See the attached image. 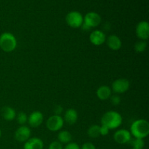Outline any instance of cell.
Returning <instances> with one entry per match:
<instances>
[{
  "label": "cell",
  "instance_id": "2",
  "mask_svg": "<svg viewBox=\"0 0 149 149\" xmlns=\"http://www.w3.org/2000/svg\"><path fill=\"white\" fill-rule=\"evenodd\" d=\"M122 123V117L119 113L110 111L105 113L101 119L102 125H104L109 130L119 127Z\"/></svg>",
  "mask_w": 149,
  "mask_h": 149
},
{
  "label": "cell",
  "instance_id": "3",
  "mask_svg": "<svg viewBox=\"0 0 149 149\" xmlns=\"http://www.w3.org/2000/svg\"><path fill=\"white\" fill-rule=\"evenodd\" d=\"M17 47V40L13 33L4 32L0 35V48L4 52H10Z\"/></svg>",
  "mask_w": 149,
  "mask_h": 149
},
{
  "label": "cell",
  "instance_id": "26",
  "mask_svg": "<svg viewBox=\"0 0 149 149\" xmlns=\"http://www.w3.org/2000/svg\"><path fill=\"white\" fill-rule=\"evenodd\" d=\"M109 132V129L108 127H106L104 125H102L100 126V135H103V136H105V135H108Z\"/></svg>",
  "mask_w": 149,
  "mask_h": 149
},
{
  "label": "cell",
  "instance_id": "17",
  "mask_svg": "<svg viewBox=\"0 0 149 149\" xmlns=\"http://www.w3.org/2000/svg\"><path fill=\"white\" fill-rule=\"evenodd\" d=\"M1 115L3 118L7 121H12L15 118L16 113L15 111L11 107L5 106L1 110Z\"/></svg>",
  "mask_w": 149,
  "mask_h": 149
},
{
  "label": "cell",
  "instance_id": "19",
  "mask_svg": "<svg viewBox=\"0 0 149 149\" xmlns=\"http://www.w3.org/2000/svg\"><path fill=\"white\" fill-rule=\"evenodd\" d=\"M87 134L89 137L92 138H97L100 135V126L98 125H92L87 130Z\"/></svg>",
  "mask_w": 149,
  "mask_h": 149
},
{
  "label": "cell",
  "instance_id": "13",
  "mask_svg": "<svg viewBox=\"0 0 149 149\" xmlns=\"http://www.w3.org/2000/svg\"><path fill=\"white\" fill-rule=\"evenodd\" d=\"M43 141L39 138H29L25 142L23 149H43Z\"/></svg>",
  "mask_w": 149,
  "mask_h": 149
},
{
  "label": "cell",
  "instance_id": "11",
  "mask_svg": "<svg viewBox=\"0 0 149 149\" xmlns=\"http://www.w3.org/2000/svg\"><path fill=\"white\" fill-rule=\"evenodd\" d=\"M106 40V34L102 31L95 30L93 31L90 35V41L92 44L95 46H100L103 45Z\"/></svg>",
  "mask_w": 149,
  "mask_h": 149
},
{
  "label": "cell",
  "instance_id": "30",
  "mask_svg": "<svg viewBox=\"0 0 149 149\" xmlns=\"http://www.w3.org/2000/svg\"><path fill=\"white\" fill-rule=\"evenodd\" d=\"M132 149H139V148H132Z\"/></svg>",
  "mask_w": 149,
  "mask_h": 149
},
{
  "label": "cell",
  "instance_id": "16",
  "mask_svg": "<svg viewBox=\"0 0 149 149\" xmlns=\"http://www.w3.org/2000/svg\"><path fill=\"white\" fill-rule=\"evenodd\" d=\"M96 94L100 100H106L110 98L111 95V90L108 86L103 85L97 89Z\"/></svg>",
  "mask_w": 149,
  "mask_h": 149
},
{
  "label": "cell",
  "instance_id": "12",
  "mask_svg": "<svg viewBox=\"0 0 149 149\" xmlns=\"http://www.w3.org/2000/svg\"><path fill=\"white\" fill-rule=\"evenodd\" d=\"M43 114L40 111H33L28 118V122L31 127H37L40 126L43 122Z\"/></svg>",
  "mask_w": 149,
  "mask_h": 149
},
{
  "label": "cell",
  "instance_id": "1",
  "mask_svg": "<svg viewBox=\"0 0 149 149\" xmlns=\"http://www.w3.org/2000/svg\"><path fill=\"white\" fill-rule=\"evenodd\" d=\"M130 133L135 138L143 139L149 134V123L145 119H138L132 124Z\"/></svg>",
  "mask_w": 149,
  "mask_h": 149
},
{
  "label": "cell",
  "instance_id": "25",
  "mask_svg": "<svg viewBox=\"0 0 149 149\" xmlns=\"http://www.w3.org/2000/svg\"><path fill=\"white\" fill-rule=\"evenodd\" d=\"M63 149H80V148L77 143H69L65 146Z\"/></svg>",
  "mask_w": 149,
  "mask_h": 149
},
{
  "label": "cell",
  "instance_id": "21",
  "mask_svg": "<svg viewBox=\"0 0 149 149\" xmlns=\"http://www.w3.org/2000/svg\"><path fill=\"white\" fill-rule=\"evenodd\" d=\"M147 48V43L146 41L141 40L139 42H136L135 45V50L137 52H145Z\"/></svg>",
  "mask_w": 149,
  "mask_h": 149
},
{
  "label": "cell",
  "instance_id": "18",
  "mask_svg": "<svg viewBox=\"0 0 149 149\" xmlns=\"http://www.w3.org/2000/svg\"><path fill=\"white\" fill-rule=\"evenodd\" d=\"M58 141L61 143H71V139H72V136H71V134L67 130H63L58 133Z\"/></svg>",
  "mask_w": 149,
  "mask_h": 149
},
{
  "label": "cell",
  "instance_id": "7",
  "mask_svg": "<svg viewBox=\"0 0 149 149\" xmlns=\"http://www.w3.org/2000/svg\"><path fill=\"white\" fill-rule=\"evenodd\" d=\"M130 88V81L126 79H118L112 83V90L116 94H122Z\"/></svg>",
  "mask_w": 149,
  "mask_h": 149
},
{
  "label": "cell",
  "instance_id": "14",
  "mask_svg": "<svg viewBox=\"0 0 149 149\" xmlns=\"http://www.w3.org/2000/svg\"><path fill=\"white\" fill-rule=\"evenodd\" d=\"M106 41L108 47L112 50H118L122 47V41L116 35H110Z\"/></svg>",
  "mask_w": 149,
  "mask_h": 149
},
{
  "label": "cell",
  "instance_id": "28",
  "mask_svg": "<svg viewBox=\"0 0 149 149\" xmlns=\"http://www.w3.org/2000/svg\"><path fill=\"white\" fill-rule=\"evenodd\" d=\"M63 109L62 106H56V107H55V109H54V113H55V115L61 116V114L62 113V112H63Z\"/></svg>",
  "mask_w": 149,
  "mask_h": 149
},
{
  "label": "cell",
  "instance_id": "29",
  "mask_svg": "<svg viewBox=\"0 0 149 149\" xmlns=\"http://www.w3.org/2000/svg\"><path fill=\"white\" fill-rule=\"evenodd\" d=\"M1 129H0V138H1Z\"/></svg>",
  "mask_w": 149,
  "mask_h": 149
},
{
  "label": "cell",
  "instance_id": "9",
  "mask_svg": "<svg viewBox=\"0 0 149 149\" xmlns=\"http://www.w3.org/2000/svg\"><path fill=\"white\" fill-rule=\"evenodd\" d=\"M136 35L140 39L146 41L149 37V24L147 21H141L136 26Z\"/></svg>",
  "mask_w": 149,
  "mask_h": 149
},
{
  "label": "cell",
  "instance_id": "15",
  "mask_svg": "<svg viewBox=\"0 0 149 149\" xmlns=\"http://www.w3.org/2000/svg\"><path fill=\"white\" fill-rule=\"evenodd\" d=\"M78 120V113L74 109H69L65 111L64 114V119L67 124L72 125L75 124Z\"/></svg>",
  "mask_w": 149,
  "mask_h": 149
},
{
  "label": "cell",
  "instance_id": "20",
  "mask_svg": "<svg viewBox=\"0 0 149 149\" xmlns=\"http://www.w3.org/2000/svg\"><path fill=\"white\" fill-rule=\"evenodd\" d=\"M130 143L132 147L135 148H139L143 149L144 146H145V142H144L143 139H141V138H134V139H131L130 141Z\"/></svg>",
  "mask_w": 149,
  "mask_h": 149
},
{
  "label": "cell",
  "instance_id": "10",
  "mask_svg": "<svg viewBox=\"0 0 149 149\" xmlns=\"http://www.w3.org/2000/svg\"><path fill=\"white\" fill-rule=\"evenodd\" d=\"M31 130L27 126H20L15 133V138L18 142H26L30 138Z\"/></svg>",
  "mask_w": 149,
  "mask_h": 149
},
{
  "label": "cell",
  "instance_id": "22",
  "mask_svg": "<svg viewBox=\"0 0 149 149\" xmlns=\"http://www.w3.org/2000/svg\"><path fill=\"white\" fill-rule=\"evenodd\" d=\"M17 123L20 124V125H21L26 124V122L28 121V117L26 113H24V112H20V113L17 115Z\"/></svg>",
  "mask_w": 149,
  "mask_h": 149
},
{
  "label": "cell",
  "instance_id": "5",
  "mask_svg": "<svg viewBox=\"0 0 149 149\" xmlns=\"http://www.w3.org/2000/svg\"><path fill=\"white\" fill-rule=\"evenodd\" d=\"M65 21L67 24L71 28L78 29L81 27L84 21V17L82 15L77 11H71L65 17Z\"/></svg>",
  "mask_w": 149,
  "mask_h": 149
},
{
  "label": "cell",
  "instance_id": "27",
  "mask_svg": "<svg viewBox=\"0 0 149 149\" xmlns=\"http://www.w3.org/2000/svg\"><path fill=\"white\" fill-rule=\"evenodd\" d=\"M81 149H96V148L92 143L87 142L83 144Z\"/></svg>",
  "mask_w": 149,
  "mask_h": 149
},
{
  "label": "cell",
  "instance_id": "24",
  "mask_svg": "<svg viewBox=\"0 0 149 149\" xmlns=\"http://www.w3.org/2000/svg\"><path fill=\"white\" fill-rule=\"evenodd\" d=\"M111 97V103L113 105H114V106H117V105H119V103H120L121 102V97H119L118 95H112Z\"/></svg>",
  "mask_w": 149,
  "mask_h": 149
},
{
  "label": "cell",
  "instance_id": "4",
  "mask_svg": "<svg viewBox=\"0 0 149 149\" xmlns=\"http://www.w3.org/2000/svg\"><path fill=\"white\" fill-rule=\"evenodd\" d=\"M100 22H101V17L100 15L95 12H90L84 16V21L81 27L83 31H87L90 30L91 28L97 27L100 25Z\"/></svg>",
  "mask_w": 149,
  "mask_h": 149
},
{
  "label": "cell",
  "instance_id": "8",
  "mask_svg": "<svg viewBox=\"0 0 149 149\" xmlns=\"http://www.w3.org/2000/svg\"><path fill=\"white\" fill-rule=\"evenodd\" d=\"M113 139L117 143L125 144L128 143L131 141V133L127 130H119L113 135Z\"/></svg>",
  "mask_w": 149,
  "mask_h": 149
},
{
  "label": "cell",
  "instance_id": "6",
  "mask_svg": "<svg viewBox=\"0 0 149 149\" xmlns=\"http://www.w3.org/2000/svg\"><path fill=\"white\" fill-rule=\"evenodd\" d=\"M46 125L49 130L56 132L63 127L64 125V121L62 116L54 114L47 119Z\"/></svg>",
  "mask_w": 149,
  "mask_h": 149
},
{
  "label": "cell",
  "instance_id": "23",
  "mask_svg": "<svg viewBox=\"0 0 149 149\" xmlns=\"http://www.w3.org/2000/svg\"><path fill=\"white\" fill-rule=\"evenodd\" d=\"M48 149H63V144L59 141H53L49 146Z\"/></svg>",
  "mask_w": 149,
  "mask_h": 149
}]
</instances>
